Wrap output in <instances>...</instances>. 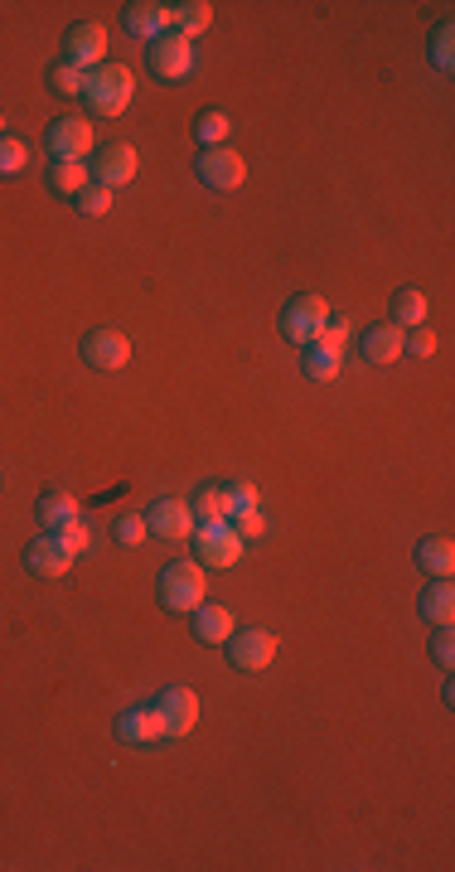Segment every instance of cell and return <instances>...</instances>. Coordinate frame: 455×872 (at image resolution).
<instances>
[{
  "label": "cell",
  "mask_w": 455,
  "mask_h": 872,
  "mask_svg": "<svg viewBox=\"0 0 455 872\" xmlns=\"http://www.w3.org/2000/svg\"><path fill=\"white\" fill-rule=\"evenodd\" d=\"M417 563H421V573H431V577H451L455 573V543L451 539H421Z\"/></svg>",
  "instance_id": "21"
},
{
  "label": "cell",
  "mask_w": 455,
  "mask_h": 872,
  "mask_svg": "<svg viewBox=\"0 0 455 872\" xmlns=\"http://www.w3.org/2000/svg\"><path fill=\"white\" fill-rule=\"evenodd\" d=\"M146 514H121V519H117V529H112V539L121 543V547H141V543H146Z\"/></svg>",
  "instance_id": "31"
},
{
  "label": "cell",
  "mask_w": 455,
  "mask_h": 872,
  "mask_svg": "<svg viewBox=\"0 0 455 872\" xmlns=\"http://www.w3.org/2000/svg\"><path fill=\"white\" fill-rule=\"evenodd\" d=\"M151 69L160 73V78H184L194 69V39H184V35H160L151 44Z\"/></svg>",
  "instance_id": "12"
},
{
  "label": "cell",
  "mask_w": 455,
  "mask_h": 872,
  "mask_svg": "<svg viewBox=\"0 0 455 872\" xmlns=\"http://www.w3.org/2000/svg\"><path fill=\"white\" fill-rule=\"evenodd\" d=\"M232 529H238V539H258V533H266V519H262V509H242V514H232Z\"/></svg>",
  "instance_id": "35"
},
{
  "label": "cell",
  "mask_w": 455,
  "mask_h": 872,
  "mask_svg": "<svg viewBox=\"0 0 455 872\" xmlns=\"http://www.w3.org/2000/svg\"><path fill=\"white\" fill-rule=\"evenodd\" d=\"M421 621H427V625H451L455 621V587H451V577H436L427 591H421Z\"/></svg>",
  "instance_id": "20"
},
{
  "label": "cell",
  "mask_w": 455,
  "mask_h": 872,
  "mask_svg": "<svg viewBox=\"0 0 455 872\" xmlns=\"http://www.w3.org/2000/svg\"><path fill=\"white\" fill-rule=\"evenodd\" d=\"M44 145H49L53 161H87L97 137H93V127H87L83 117H59L49 127V141H44Z\"/></svg>",
  "instance_id": "7"
},
{
  "label": "cell",
  "mask_w": 455,
  "mask_h": 872,
  "mask_svg": "<svg viewBox=\"0 0 455 872\" xmlns=\"http://www.w3.org/2000/svg\"><path fill=\"white\" fill-rule=\"evenodd\" d=\"M194 553L204 567H232L242 557V539L228 519L224 523H194Z\"/></svg>",
  "instance_id": "4"
},
{
  "label": "cell",
  "mask_w": 455,
  "mask_h": 872,
  "mask_svg": "<svg viewBox=\"0 0 455 872\" xmlns=\"http://www.w3.org/2000/svg\"><path fill=\"white\" fill-rule=\"evenodd\" d=\"M73 209H77V214H83V219H103L107 209H112V189H103V185H87L83 195L73 199Z\"/></svg>",
  "instance_id": "29"
},
{
  "label": "cell",
  "mask_w": 455,
  "mask_h": 872,
  "mask_svg": "<svg viewBox=\"0 0 455 872\" xmlns=\"http://www.w3.org/2000/svg\"><path fill=\"white\" fill-rule=\"evenodd\" d=\"M151 708H155V718H160L165 737H190L194 722H199V693L175 684V688H165L160 698L151 703Z\"/></svg>",
  "instance_id": "5"
},
{
  "label": "cell",
  "mask_w": 455,
  "mask_h": 872,
  "mask_svg": "<svg viewBox=\"0 0 455 872\" xmlns=\"http://www.w3.org/2000/svg\"><path fill=\"white\" fill-rule=\"evenodd\" d=\"M344 368V354L339 350H325V344H306V374L315 378V384H330V378H339Z\"/></svg>",
  "instance_id": "25"
},
{
  "label": "cell",
  "mask_w": 455,
  "mask_h": 872,
  "mask_svg": "<svg viewBox=\"0 0 455 872\" xmlns=\"http://www.w3.org/2000/svg\"><path fill=\"white\" fill-rule=\"evenodd\" d=\"M103 54H107V30L97 25V20H83V25H73L69 35H63V63H73V69L93 73L97 63H107Z\"/></svg>",
  "instance_id": "6"
},
{
  "label": "cell",
  "mask_w": 455,
  "mask_h": 872,
  "mask_svg": "<svg viewBox=\"0 0 455 872\" xmlns=\"http://www.w3.org/2000/svg\"><path fill=\"white\" fill-rule=\"evenodd\" d=\"M325 326H330V306H325V296H315V291H301V296L282 310V334L291 344H301V350L315 344L320 334H325Z\"/></svg>",
  "instance_id": "3"
},
{
  "label": "cell",
  "mask_w": 455,
  "mask_h": 872,
  "mask_svg": "<svg viewBox=\"0 0 455 872\" xmlns=\"http://www.w3.org/2000/svg\"><path fill=\"white\" fill-rule=\"evenodd\" d=\"M165 15H170V30H175V35L194 39V35H204V30H208V20H214V5H208V0H180V5H165Z\"/></svg>",
  "instance_id": "19"
},
{
  "label": "cell",
  "mask_w": 455,
  "mask_h": 872,
  "mask_svg": "<svg viewBox=\"0 0 455 872\" xmlns=\"http://www.w3.org/2000/svg\"><path fill=\"white\" fill-rule=\"evenodd\" d=\"M29 165V145L20 137H0V175H20Z\"/></svg>",
  "instance_id": "30"
},
{
  "label": "cell",
  "mask_w": 455,
  "mask_h": 872,
  "mask_svg": "<svg viewBox=\"0 0 455 872\" xmlns=\"http://www.w3.org/2000/svg\"><path fill=\"white\" fill-rule=\"evenodd\" d=\"M83 360L93 368H103V374H117V368L131 364V340L121 330H93L83 340Z\"/></svg>",
  "instance_id": "10"
},
{
  "label": "cell",
  "mask_w": 455,
  "mask_h": 872,
  "mask_svg": "<svg viewBox=\"0 0 455 872\" xmlns=\"http://www.w3.org/2000/svg\"><path fill=\"white\" fill-rule=\"evenodd\" d=\"M199 180L214 189H238L248 180V161H242L232 145H214V151L199 155Z\"/></svg>",
  "instance_id": "9"
},
{
  "label": "cell",
  "mask_w": 455,
  "mask_h": 872,
  "mask_svg": "<svg viewBox=\"0 0 455 872\" xmlns=\"http://www.w3.org/2000/svg\"><path fill=\"white\" fill-rule=\"evenodd\" d=\"M232 664L238 669H272V659H276V635L272 631H262V625H252V631H238L232 635Z\"/></svg>",
  "instance_id": "11"
},
{
  "label": "cell",
  "mask_w": 455,
  "mask_h": 872,
  "mask_svg": "<svg viewBox=\"0 0 455 872\" xmlns=\"http://www.w3.org/2000/svg\"><path fill=\"white\" fill-rule=\"evenodd\" d=\"M431 650H436V664H441V669H451V659H455V635H451V625H436V645H431Z\"/></svg>",
  "instance_id": "37"
},
{
  "label": "cell",
  "mask_w": 455,
  "mask_h": 872,
  "mask_svg": "<svg viewBox=\"0 0 455 872\" xmlns=\"http://www.w3.org/2000/svg\"><path fill=\"white\" fill-rule=\"evenodd\" d=\"M87 170H93V180H97V185L112 189V195H117V185H131V180H136V151H131L127 141L103 145V151L93 155V165H87Z\"/></svg>",
  "instance_id": "8"
},
{
  "label": "cell",
  "mask_w": 455,
  "mask_h": 872,
  "mask_svg": "<svg viewBox=\"0 0 455 872\" xmlns=\"http://www.w3.org/2000/svg\"><path fill=\"white\" fill-rule=\"evenodd\" d=\"M49 87L53 93H63V97H83V87H87V73L83 69H73V63H53L49 69Z\"/></svg>",
  "instance_id": "27"
},
{
  "label": "cell",
  "mask_w": 455,
  "mask_h": 872,
  "mask_svg": "<svg viewBox=\"0 0 455 872\" xmlns=\"http://www.w3.org/2000/svg\"><path fill=\"white\" fill-rule=\"evenodd\" d=\"M190 514H194V523H224L228 519V495H224V485H204L194 495V505H190Z\"/></svg>",
  "instance_id": "24"
},
{
  "label": "cell",
  "mask_w": 455,
  "mask_h": 872,
  "mask_svg": "<svg viewBox=\"0 0 455 872\" xmlns=\"http://www.w3.org/2000/svg\"><path fill=\"white\" fill-rule=\"evenodd\" d=\"M199 141L208 145V151H214V145H224L228 137H232V121L224 117V111H204V117H199Z\"/></svg>",
  "instance_id": "28"
},
{
  "label": "cell",
  "mask_w": 455,
  "mask_h": 872,
  "mask_svg": "<svg viewBox=\"0 0 455 872\" xmlns=\"http://www.w3.org/2000/svg\"><path fill=\"white\" fill-rule=\"evenodd\" d=\"M224 495H228V519L242 509H258V485H252V480H232Z\"/></svg>",
  "instance_id": "33"
},
{
  "label": "cell",
  "mask_w": 455,
  "mask_h": 872,
  "mask_svg": "<svg viewBox=\"0 0 455 872\" xmlns=\"http://www.w3.org/2000/svg\"><path fill=\"white\" fill-rule=\"evenodd\" d=\"M146 529H155V539L180 543V539H190V533H194V514H190L184 499H155L151 514H146Z\"/></svg>",
  "instance_id": "13"
},
{
  "label": "cell",
  "mask_w": 455,
  "mask_h": 872,
  "mask_svg": "<svg viewBox=\"0 0 455 872\" xmlns=\"http://www.w3.org/2000/svg\"><path fill=\"white\" fill-rule=\"evenodd\" d=\"M59 539L69 543V553L77 557V553H87V547H93V529H87L83 519H73V523H63V529H59Z\"/></svg>",
  "instance_id": "34"
},
{
  "label": "cell",
  "mask_w": 455,
  "mask_h": 872,
  "mask_svg": "<svg viewBox=\"0 0 455 872\" xmlns=\"http://www.w3.org/2000/svg\"><path fill=\"white\" fill-rule=\"evenodd\" d=\"M136 97V73L127 63H97L87 73V87H83V103L93 117H121Z\"/></svg>",
  "instance_id": "1"
},
{
  "label": "cell",
  "mask_w": 455,
  "mask_h": 872,
  "mask_svg": "<svg viewBox=\"0 0 455 872\" xmlns=\"http://www.w3.org/2000/svg\"><path fill=\"white\" fill-rule=\"evenodd\" d=\"M359 350H363V360H369V364H393V360H403V354H407V330L393 326V320H379V326L363 330Z\"/></svg>",
  "instance_id": "14"
},
{
  "label": "cell",
  "mask_w": 455,
  "mask_h": 872,
  "mask_svg": "<svg viewBox=\"0 0 455 872\" xmlns=\"http://www.w3.org/2000/svg\"><path fill=\"white\" fill-rule=\"evenodd\" d=\"M393 326H403V330L427 326V296H421V291H412V286L397 291L393 296Z\"/></svg>",
  "instance_id": "23"
},
{
  "label": "cell",
  "mask_w": 455,
  "mask_h": 872,
  "mask_svg": "<svg viewBox=\"0 0 455 872\" xmlns=\"http://www.w3.org/2000/svg\"><path fill=\"white\" fill-rule=\"evenodd\" d=\"M204 591H208V577H204V563H170L160 573V601L170 611H194L204 606Z\"/></svg>",
  "instance_id": "2"
},
{
  "label": "cell",
  "mask_w": 455,
  "mask_h": 872,
  "mask_svg": "<svg viewBox=\"0 0 455 872\" xmlns=\"http://www.w3.org/2000/svg\"><path fill=\"white\" fill-rule=\"evenodd\" d=\"M0 127H5V117H0ZM0 137H5V131H0Z\"/></svg>",
  "instance_id": "38"
},
{
  "label": "cell",
  "mask_w": 455,
  "mask_h": 872,
  "mask_svg": "<svg viewBox=\"0 0 455 872\" xmlns=\"http://www.w3.org/2000/svg\"><path fill=\"white\" fill-rule=\"evenodd\" d=\"M87 180H93V170H87V161H53V170H49V185L59 189V195H69V199H77L87 189Z\"/></svg>",
  "instance_id": "22"
},
{
  "label": "cell",
  "mask_w": 455,
  "mask_h": 872,
  "mask_svg": "<svg viewBox=\"0 0 455 872\" xmlns=\"http://www.w3.org/2000/svg\"><path fill=\"white\" fill-rule=\"evenodd\" d=\"M407 350H412L417 360H431V354H436V334H431V326H412V330H407Z\"/></svg>",
  "instance_id": "36"
},
{
  "label": "cell",
  "mask_w": 455,
  "mask_h": 872,
  "mask_svg": "<svg viewBox=\"0 0 455 872\" xmlns=\"http://www.w3.org/2000/svg\"><path fill=\"white\" fill-rule=\"evenodd\" d=\"M117 737L127 746H151L165 737V727H160V718H155V708H131L117 718Z\"/></svg>",
  "instance_id": "16"
},
{
  "label": "cell",
  "mask_w": 455,
  "mask_h": 872,
  "mask_svg": "<svg viewBox=\"0 0 455 872\" xmlns=\"http://www.w3.org/2000/svg\"><path fill=\"white\" fill-rule=\"evenodd\" d=\"M39 519L49 523L53 533H59L63 523H73V519H77V499H73V495H63V490H53V495H44V499H39Z\"/></svg>",
  "instance_id": "26"
},
{
  "label": "cell",
  "mask_w": 455,
  "mask_h": 872,
  "mask_svg": "<svg viewBox=\"0 0 455 872\" xmlns=\"http://www.w3.org/2000/svg\"><path fill=\"white\" fill-rule=\"evenodd\" d=\"M190 616H194V635L204 645H224V640H232V631H238V621H232L228 606H208L204 601V606H194Z\"/></svg>",
  "instance_id": "17"
},
{
  "label": "cell",
  "mask_w": 455,
  "mask_h": 872,
  "mask_svg": "<svg viewBox=\"0 0 455 872\" xmlns=\"http://www.w3.org/2000/svg\"><path fill=\"white\" fill-rule=\"evenodd\" d=\"M127 30L136 39H160L170 35V15H165V5H151V0H136V5H127Z\"/></svg>",
  "instance_id": "18"
},
{
  "label": "cell",
  "mask_w": 455,
  "mask_h": 872,
  "mask_svg": "<svg viewBox=\"0 0 455 872\" xmlns=\"http://www.w3.org/2000/svg\"><path fill=\"white\" fill-rule=\"evenodd\" d=\"M431 63H436V69H455V30H451V20H446V25H436V35H431Z\"/></svg>",
  "instance_id": "32"
},
{
  "label": "cell",
  "mask_w": 455,
  "mask_h": 872,
  "mask_svg": "<svg viewBox=\"0 0 455 872\" xmlns=\"http://www.w3.org/2000/svg\"><path fill=\"white\" fill-rule=\"evenodd\" d=\"M25 567L35 577H63L73 567V553H69V543H63L59 533H49V539H35L25 547Z\"/></svg>",
  "instance_id": "15"
}]
</instances>
